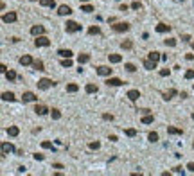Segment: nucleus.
Segmentation results:
<instances>
[{
	"label": "nucleus",
	"mask_w": 194,
	"mask_h": 176,
	"mask_svg": "<svg viewBox=\"0 0 194 176\" xmlns=\"http://www.w3.org/2000/svg\"><path fill=\"white\" fill-rule=\"evenodd\" d=\"M36 85H38V88H40V90H49V88H50V86H54L56 83H54L52 79H47V77H43V79H40Z\"/></svg>",
	"instance_id": "obj_1"
},
{
	"label": "nucleus",
	"mask_w": 194,
	"mask_h": 176,
	"mask_svg": "<svg viewBox=\"0 0 194 176\" xmlns=\"http://www.w3.org/2000/svg\"><path fill=\"white\" fill-rule=\"evenodd\" d=\"M65 29H66V32H79L81 31V25L77 22H74V20H68V22L65 24Z\"/></svg>",
	"instance_id": "obj_2"
},
{
	"label": "nucleus",
	"mask_w": 194,
	"mask_h": 176,
	"mask_svg": "<svg viewBox=\"0 0 194 176\" xmlns=\"http://www.w3.org/2000/svg\"><path fill=\"white\" fill-rule=\"evenodd\" d=\"M34 45L36 47H49L50 45V40L47 38V36H36V40H34Z\"/></svg>",
	"instance_id": "obj_3"
},
{
	"label": "nucleus",
	"mask_w": 194,
	"mask_h": 176,
	"mask_svg": "<svg viewBox=\"0 0 194 176\" xmlns=\"http://www.w3.org/2000/svg\"><path fill=\"white\" fill-rule=\"evenodd\" d=\"M113 27V31L115 32H126V31H130V24H126V22H117L115 25H111Z\"/></svg>",
	"instance_id": "obj_4"
},
{
	"label": "nucleus",
	"mask_w": 194,
	"mask_h": 176,
	"mask_svg": "<svg viewBox=\"0 0 194 176\" xmlns=\"http://www.w3.org/2000/svg\"><path fill=\"white\" fill-rule=\"evenodd\" d=\"M16 18H18V15L15 11H11V13H5V15L2 16V22L4 24H13V22H16Z\"/></svg>",
	"instance_id": "obj_5"
},
{
	"label": "nucleus",
	"mask_w": 194,
	"mask_h": 176,
	"mask_svg": "<svg viewBox=\"0 0 194 176\" xmlns=\"http://www.w3.org/2000/svg\"><path fill=\"white\" fill-rule=\"evenodd\" d=\"M22 101L23 103H32V101H38V97H36V93H32V92H23Z\"/></svg>",
	"instance_id": "obj_6"
},
{
	"label": "nucleus",
	"mask_w": 194,
	"mask_h": 176,
	"mask_svg": "<svg viewBox=\"0 0 194 176\" xmlns=\"http://www.w3.org/2000/svg\"><path fill=\"white\" fill-rule=\"evenodd\" d=\"M43 32H45V27L43 25H32L31 27V34L32 36H42Z\"/></svg>",
	"instance_id": "obj_7"
},
{
	"label": "nucleus",
	"mask_w": 194,
	"mask_h": 176,
	"mask_svg": "<svg viewBox=\"0 0 194 176\" xmlns=\"http://www.w3.org/2000/svg\"><path fill=\"white\" fill-rule=\"evenodd\" d=\"M111 70L110 67H106V65H101V67H97V74L99 76H111Z\"/></svg>",
	"instance_id": "obj_8"
},
{
	"label": "nucleus",
	"mask_w": 194,
	"mask_h": 176,
	"mask_svg": "<svg viewBox=\"0 0 194 176\" xmlns=\"http://www.w3.org/2000/svg\"><path fill=\"white\" fill-rule=\"evenodd\" d=\"M9 153H15V146L11 142H4L2 144V155H9Z\"/></svg>",
	"instance_id": "obj_9"
},
{
	"label": "nucleus",
	"mask_w": 194,
	"mask_h": 176,
	"mask_svg": "<svg viewBox=\"0 0 194 176\" xmlns=\"http://www.w3.org/2000/svg\"><path fill=\"white\" fill-rule=\"evenodd\" d=\"M32 63H34V61H32V58L29 56V54H25V56L20 58V65H22V67H32Z\"/></svg>",
	"instance_id": "obj_10"
},
{
	"label": "nucleus",
	"mask_w": 194,
	"mask_h": 176,
	"mask_svg": "<svg viewBox=\"0 0 194 176\" xmlns=\"http://www.w3.org/2000/svg\"><path fill=\"white\" fill-rule=\"evenodd\" d=\"M34 112H36V115H47V113H50V110H49L45 104H36Z\"/></svg>",
	"instance_id": "obj_11"
},
{
	"label": "nucleus",
	"mask_w": 194,
	"mask_h": 176,
	"mask_svg": "<svg viewBox=\"0 0 194 176\" xmlns=\"http://www.w3.org/2000/svg\"><path fill=\"white\" fill-rule=\"evenodd\" d=\"M106 85H108V86H120V85H124V83H122L119 77H110V76H108V79H106Z\"/></svg>",
	"instance_id": "obj_12"
},
{
	"label": "nucleus",
	"mask_w": 194,
	"mask_h": 176,
	"mask_svg": "<svg viewBox=\"0 0 194 176\" xmlns=\"http://www.w3.org/2000/svg\"><path fill=\"white\" fill-rule=\"evenodd\" d=\"M70 13H72V9L68 7V5H59V7H58V15L59 16H66V15H70Z\"/></svg>",
	"instance_id": "obj_13"
},
{
	"label": "nucleus",
	"mask_w": 194,
	"mask_h": 176,
	"mask_svg": "<svg viewBox=\"0 0 194 176\" xmlns=\"http://www.w3.org/2000/svg\"><path fill=\"white\" fill-rule=\"evenodd\" d=\"M175 95H178V92L175 90V88H171V90H167V92H164L162 93V97H164V101H171Z\"/></svg>",
	"instance_id": "obj_14"
},
{
	"label": "nucleus",
	"mask_w": 194,
	"mask_h": 176,
	"mask_svg": "<svg viewBox=\"0 0 194 176\" xmlns=\"http://www.w3.org/2000/svg\"><path fill=\"white\" fill-rule=\"evenodd\" d=\"M149 59H151V61H155V63H158L160 59H162V54L156 52V50H151L149 52Z\"/></svg>",
	"instance_id": "obj_15"
},
{
	"label": "nucleus",
	"mask_w": 194,
	"mask_h": 176,
	"mask_svg": "<svg viewBox=\"0 0 194 176\" xmlns=\"http://www.w3.org/2000/svg\"><path fill=\"white\" fill-rule=\"evenodd\" d=\"M16 97H15V93H13V92H4L2 93V101H9V103H13Z\"/></svg>",
	"instance_id": "obj_16"
},
{
	"label": "nucleus",
	"mask_w": 194,
	"mask_h": 176,
	"mask_svg": "<svg viewBox=\"0 0 194 176\" xmlns=\"http://www.w3.org/2000/svg\"><path fill=\"white\" fill-rule=\"evenodd\" d=\"M167 133H169V135H183V130L175 128V126H169V128H167Z\"/></svg>",
	"instance_id": "obj_17"
},
{
	"label": "nucleus",
	"mask_w": 194,
	"mask_h": 176,
	"mask_svg": "<svg viewBox=\"0 0 194 176\" xmlns=\"http://www.w3.org/2000/svg\"><path fill=\"white\" fill-rule=\"evenodd\" d=\"M108 59H110V63H120L122 61V56L120 54H110Z\"/></svg>",
	"instance_id": "obj_18"
},
{
	"label": "nucleus",
	"mask_w": 194,
	"mask_h": 176,
	"mask_svg": "<svg viewBox=\"0 0 194 176\" xmlns=\"http://www.w3.org/2000/svg\"><path fill=\"white\" fill-rule=\"evenodd\" d=\"M128 97H130V101H138L140 92H138V90H130V92H128Z\"/></svg>",
	"instance_id": "obj_19"
},
{
	"label": "nucleus",
	"mask_w": 194,
	"mask_h": 176,
	"mask_svg": "<svg viewBox=\"0 0 194 176\" xmlns=\"http://www.w3.org/2000/svg\"><path fill=\"white\" fill-rule=\"evenodd\" d=\"M77 61H79V65L88 63V61H90V54H79V56H77Z\"/></svg>",
	"instance_id": "obj_20"
},
{
	"label": "nucleus",
	"mask_w": 194,
	"mask_h": 176,
	"mask_svg": "<svg viewBox=\"0 0 194 176\" xmlns=\"http://www.w3.org/2000/svg\"><path fill=\"white\" fill-rule=\"evenodd\" d=\"M58 54H59L61 58H72V54H74V52L68 50V49H59V50H58Z\"/></svg>",
	"instance_id": "obj_21"
},
{
	"label": "nucleus",
	"mask_w": 194,
	"mask_h": 176,
	"mask_svg": "<svg viewBox=\"0 0 194 176\" xmlns=\"http://www.w3.org/2000/svg\"><path fill=\"white\" fill-rule=\"evenodd\" d=\"M18 133H20V130L16 126H9L7 128V135H9V137H18Z\"/></svg>",
	"instance_id": "obj_22"
},
{
	"label": "nucleus",
	"mask_w": 194,
	"mask_h": 176,
	"mask_svg": "<svg viewBox=\"0 0 194 176\" xmlns=\"http://www.w3.org/2000/svg\"><path fill=\"white\" fill-rule=\"evenodd\" d=\"M167 31H171V25H167V24H158L156 25V32H167Z\"/></svg>",
	"instance_id": "obj_23"
},
{
	"label": "nucleus",
	"mask_w": 194,
	"mask_h": 176,
	"mask_svg": "<svg viewBox=\"0 0 194 176\" xmlns=\"http://www.w3.org/2000/svg\"><path fill=\"white\" fill-rule=\"evenodd\" d=\"M144 67H146L148 70H153V69H156V63H155V61H151V59L148 58V59L144 61Z\"/></svg>",
	"instance_id": "obj_24"
},
{
	"label": "nucleus",
	"mask_w": 194,
	"mask_h": 176,
	"mask_svg": "<svg viewBox=\"0 0 194 176\" xmlns=\"http://www.w3.org/2000/svg\"><path fill=\"white\" fill-rule=\"evenodd\" d=\"M85 90H86V93H97V90H99V88H97V85H86V88H85Z\"/></svg>",
	"instance_id": "obj_25"
},
{
	"label": "nucleus",
	"mask_w": 194,
	"mask_h": 176,
	"mask_svg": "<svg viewBox=\"0 0 194 176\" xmlns=\"http://www.w3.org/2000/svg\"><path fill=\"white\" fill-rule=\"evenodd\" d=\"M79 90V86L76 85V83H70V85H66V92H68V93H76Z\"/></svg>",
	"instance_id": "obj_26"
},
{
	"label": "nucleus",
	"mask_w": 194,
	"mask_h": 176,
	"mask_svg": "<svg viewBox=\"0 0 194 176\" xmlns=\"http://www.w3.org/2000/svg\"><path fill=\"white\" fill-rule=\"evenodd\" d=\"M40 4H42L43 7H54V5H56L54 0H40Z\"/></svg>",
	"instance_id": "obj_27"
},
{
	"label": "nucleus",
	"mask_w": 194,
	"mask_h": 176,
	"mask_svg": "<svg viewBox=\"0 0 194 176\" xmlns=\"http://www.w3.org/2000/svg\"><path fill=\"white\" fill-rule=\"evenodd\" d=\"M50 115H52V119H54V120L61 119V112H59L58 108H52V110H50Z\"/></svg>",
	"instance_id": "obj_28"
},
{
	"label": "nucleus",
	"mask_w": 194,
	"mask_h": 176,
	"mask_svg": "<svg viewBox=\"0 0 194 176\" xmlns=\"http://www.w3.org/2000/svg\"><path fill=\"white\" fill-rule=\"evenodd\" d=\"M5 79H7V81H15L16 79V72L15 70H7V72H5Z\"/></svg>",
	"instance_id": "obj_29"
},
{
	"label": "nucleus",
	"mask_w": 194,
	"mask_h": 176,
	"mask_svg": "<svg viewBox=\"0 0 194 176\" xmlns=\"http://www.w3.org/2000/svg\"><path fill=\"white\" fill-rule=\"evenodd\" d=\"M153 120H155V117H153V115H144V117H142V124H151L153 122Z\"/></svg>",
	"instance_id": "obj_30"
},
{
	"label": "nucleus",
	"mask_w": 194,
	"mask_h": 176,
	"mask_svg": "<svg viewBox=\"0 0 194 176\" xmlns=\"http://www.w3.org/2000/svg\"><path fill=\"white\" fill-rule=\"evenodd\" d=\"M131 47H133V42H130V40H126V42L120 43V49H124V50H130Z\"/></svg>",
	"instance_id": "obj_31"
},
{
	"label": "nucleus",
	"mask_w": 194,
	"mask_h": 176,
	"mask_svg": "<svg viewBox=\"0 0 194 176\" xmlns=\"http://www.w3.org/2000/svg\"><path fill=\"white\" fill-rule=\"evenodd\" d=\"M32 69H36V70H45V67H43V61H40V59H36V61L32 63Z\"/></svg>",
	"instance_id": "obj_32"
},
{
	"label": "nucleus",
	"mask_w": 194,
	"mask_h": 176,
	"mask_svg": "<svg viewBox=\"0 0 194 176\" xmlns=\"http://www.w3.org/2000/svg\"><path fill=\"white\" fill-rule=\"evenodd\" d=\"M148 140H149V142H156V140H158V133H156V131H151V133L148 135Z\"/></svg>",
	"instance_id": "obj_33"
},
{
	"label": "nucleus",
	"mask_w": 194,
	"mask_h": 176,
	"mask_svg": "<svg viewBox=\"0 0 194 176\" xmlns=\"http://www.w3.org/2000/svg\"><path fill=\"white\" fill-rule=\"evenodd\" d=\"M88 34H101V29H99L97 25H93V27L88 29Z\"/></svg>",
	"instance_id": "obj_34"
},
{
	"label": "nucleus",
	"mask_w": 194,
	"mask_h": 176,
	"mask_svg": "<svg viewBox=\"0 0 194 176\" xmlns=\"http://www.w3.org/2000/svg\"><path fill=\"white\" fill-rule=\"evenodd\" d=\"M42 147H43V149H52V151H54V147H52V142H49V140H43V142H42Z\"/></svg>",
	"instance_id": "obj_35"
},
{
	"label": "nucleus",
	"mask_w": 194,
	"mask_h": 176,
	"mask_svg": "<svg viewBox=\"0 0 194 176\" xmlns=\"http://www.w3.org/2000/svg\"><path fill=\"white\" fill-rule=\"evenodd\" d=\"M61 67H65V69H68V67H72V59H70V58H63Z\"/></svg>",
	"instance_id": "obj_36"
},
{
	"label": "nucleus",
	"mask_w": 194,
	"mask_h": 176,
	"mask_svg": "<svg viewBox=\"0 0 194 176\" xmlns=\"http://www.w3.org/2000/svg\"><path fill=\"white\" fill-rule=\"evenodd\" d=\"M164 43L169 45V47H175L176 45V38H167V40H164Z\"/></svg>",
	"instance_id": "obj_37"
},
{
	"label": "nucleus",
	"mask_w": 194,
	"mask_h": 176,
	"mask_svg": "<svg viewBox=\"0 0 194 176\" xmlns=\"http://www.w3.org/2000/svg\"><path fill=\"white\" fill-rule=\"evenodd\" d=\"M124 69H126V70H128V72H131V74H133V72H135V70H137V67H135V65H133V63H126V65H124Z\"/></svg>",
	"instance_id": "obj_38"
},
{
	"label": "nucleus",
	"mask_w": 194,
	"mask_h": 176,
	"mask_svg": "<svg viewBox=\"0 0 194 176\" xmlns=\"http://www.w3.org/2000/svg\"><path fill=\"white\" fill-rule=\"evenodd\" d=\"M81 11H85V13H92L93 7H92L90 4H83V5H81Z\"/></svg>",
	"instance_id": "obj_39"
},
{
	"label": "nucleus",
	"mask_w": 194,
	"mask_h": 176,
	"mask_svg": "<svg viewBox=\"0 0 194 176\" xmlns=\"http://www.w3.org/2000/svg\"><path fill=\"white\" fill-rule=\"evenodd\" d=\"M88 147L95 151V149H99V147H101V144H99V142H90V144H88Z\"/></svg>",
	"instance_id": "obj_40"
},
{
	"label": "nucleus",
	"mask_w": 194,
	"mask_h": 176,
	"mask_svg": "<svg viewBox=\"0 0 194 176\" xmlns=\"http://www.w3.org/2000/svg\"><path fill=\"white\" fill-rule=\"evenodd\" d=\"M126 135H128V137H135V135H137V130H133V128H128V130H126Z\"/></svg>",
	"instance_id": "obj_41"
},
{
	"label": "nucleus",
	"mask_w": 194,
	"mask_h": 176,
	"mask_svg": "<svg viewBox=\"0 0 194 176\" xmlns=\"http://www.w3.org/2000/svg\"><path fill=\"white\" fill-rule=\"evenodd\" d=\"M173 173H176V174H182V173H183V167H182V165H176V167H173Z\"/></svg>",
	"instance_id": "obj_42"
},
{
	"label": "nucleus",
	"mask_w": 194,
	"mask_h": 176,
	"mask_svg": "<svg viewBox=\"0 0 194 176\" xmlns=\"http://www.w3.org/2000/svg\"><path fill=\"white\" fill-rule=\"evenodd\" d=\"M131 9H135V11L142 9V4H140V2H133V4H131Z\"/></svg>",
	"instance_id": "obj_43"
},
{
	"label": "nucleus",
	"mask_w": 194,
	"mask_h": 176,
	"mask_svg": "<svg viewBox=\"0 0 194 176\" xmlns=\"http://www.w3.org/2000/svg\"><path fill=\"white\" fill-rule=\"evenodd\" d=\"M169 74H171V70H169V69H162V70H160V76H162V77H167Z\"/></svg>",
	"instance_id": "obj_44"
},
{
	"label": "nucleus",
	"mask_w": 194,
	"mask_h": 176,
	"mask_svg": "<svg viewBox=\"0 0 194 176\" xmlns=\"http://www.w3.org/2000/svg\"><path fill=\"white\" fill-rule=\"evenodd\" d=\"M103 119H104V120H110V122H111V120H113V115H111V113H103Z\"/></svg>",
	"instance_id": "obj_45"
},
{
	"label": "nucleus",
	"mask_w": 194,
	"mask_h": 176,
	"mask_svg": "<svg viewBox=\"0 0 194 176\" xmlns=\"http://www.w3.org/2000/svg\"><path fill=\"white\" fill-rule=\"evenodd\" d=\"M194 77V70H187L185 72V79H192Z\"/></svg>",
	"instance_id": "obj_46"
},
{
	"label": "nucleus",
	"mask_w": 194,
	"mask_h": 176,
	"mask_svg": "<svg viewBox=\"0 0 194 176\" xmlns=\"http://www.w3.org/2000/svg\"><path fill=\"white\" fill-rule=\"evenodd\" d=\"M32 158H34V160H43L45 157H43L42 153H34V155H32Z\"/></svg>",
	"instance_id": "obj_47"
},
{
	"label": "nucleus",
	"mask_w": 194,
	"mask_h": 176,
	"mask_svg": "<svg viewBox=\"0 0 194 176\" xmlns=\"http://www.w3.org/2000/svg\"><path fill=\"white\" fill-rule=\"evenodd\" d=\"M187 169H189L191 173H194V162H191V164H187Z\"/></svg>",
	"instance_id": "obj_48"
},
{
	"label": "nucleus",
	"mask_w": 194,
	"mask_h": 176,
	"mask_svg": "<svg viewBox=\"0 0 194 176\" xmlns=\"http://www.w3.org/2000/svg\"><path fill=\"white\" fill-rule=\"evenodd\" d=\"M185 59H187V61H192V59H194V54H187Z\"/></svg>",
	"instance_id": "obj_49"
},
{
	"label": "nucleus",
	"mask_w": 194,
	"mask_h": 176,
	"mask_svg": "<svg viewBox=\"0 0 194 176\" xmlns=\"http://www.w3.org/2000/svg\"><path fill=\"white\" fill-rule=\"evenodd\" d=\"M0 72L5 74V72H7V67H5V65H0Z\"/></svg>",
	"instance_id": "obj_50"
},
{
	"label": "nucleus",
	"mask_w": 194,
	"mask_h": 176,
	"mask_svg": "<svg viewBox=\"0 0 194 176\" xmlns=\"http://www.w3.org/2000/svg\"><path fill=\"white\" fill-rule=\"evenodd\" d=\"M110 142H117V135H110Z\"/></svg>",
	"instance_id": "obj_51"
},
{
	"label": "nucleus",
	"mask_w": 194,
	"mask_h": 176,
	"mask_svg": "<svg viewBox=\"0 0 194 176\" xmlns=\"http://www.w3.org/2000/svg\"><path fill=\"white\" fill-rule=\"evenodd\" d=\"M52 167H54V169H63V165H61V164H52Z\"/></svg>",
	"instance_id": "obj_52"
},
{
	"label": "nucleus",
	"mask_w": 194,
	"mask_h": 176,
	"mask_svg": "<svg viewBox=\"0 0 194 176\" xmlns=\"http://www.w3.org/2000/svg\"><path fill=\"white\" fill-rule=\"evenodd\" d=\"M180 97H182V99H187L189 95H187V92H182V93H180Z\"/></svg>",
	"instance_id": "obj_53"
},
{
	"label": "nucleus",
	"mask_w": 194,
	"mask_h": 176,
	"mask_svg": "<svg viewBox=\"0 0 194 176\" xmlns=\"http://www.w3.org/2000/svg\"><path fill=\"white\" fill-rule=\"evenodd\" d=\"M81 2H83V4H85V2H90V0H81Z\"/></svg>",
	"instance_id": "obj_54"
},
{
	"label": "nucleus",
	"mask_w": 194,
	"mask_h": 176,
	"mask_svg": "<svg viewBox=\"0 0 194 176\" xmlns=\"http://www.w3.org/2000/svg\"><path fill=\"white\" fill-rule=\"evenodd\" d=\"M191 117H192V120H194V113H192V115H191Z\"/></svg>",
	"instance_id": "obj_55"
},
{
	"label": "nucleus",
	"mask_w": 194,
	"mask_h": 176,
	"mask_svg": "<svg viewBox=\"0 0 194 176\" xmlns=\"http://www.w3.org/2000/svg\"><path fill=\"white\" fill-rule=\"evenodd\" d=\"M31 2H36V0H31Z\"/></svg>",
	"instance_id": "obj_56"
},
{
	"label": "nucleus",
	"mask_w": 194,
	"mask_h": 176,
	"mask_svg": "<svg viewBox=\"0 0 194 176\" xmlns=\"http://www.w3.org/2000/svg\"><path fill=\"white\" fill-rule=\"evenodd\" d=\"M182 2H183V0H182Z\"/></svg>",
	"instance_id": "obj_57"
},
{
	"label": "nucleus",
	"mask_w": 194,
	"mask_h": 176,
	"mask_svg": "<svg viewBox=\"0 0 194 176\" xmlns=\"http://www.w3.org/2000/svg\"><path fill=\"white\" fill-rule=\"evenodd\" d=\"M192 88H194V86H192Z\"/></svg>",
	"instance_id": "obj_58"
}]
</instances>
